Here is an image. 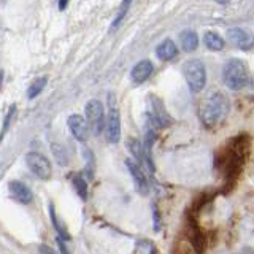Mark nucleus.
Here are the masks:
<instances>
[{"label":"nucleus","mask_w":254,"mask_h":254,"mask_svg":"<svg viewBox=\"0 0 254 254\" xmlns=\"http://www.w3.org/2000/svg\"><path fill=\"white\" fill-rule=\"evenodd\" d=\"M230 103L222 92H211L200 107V118L206 127H214L221 124L229 115Z\"/></svg>","instance_id":"nucleus-1"},{"label":"nucleus","mask_w":254,"mask_h":254,"mask_svg":"<svg viewBox=\"0 0 254 254\" xmlns=\"http://www.w3.org/2000/svg\"><path fill=\"white\" fill-rule=\"evenodd\" d=\"M224 84L232 91H240L250 84V71L246 64L240 59H230L222 68Z\"/></svg>","instance_id":"nucleus-2"},{"label":"nucleus","mask_w":254,"mask_h":254,"mask_svg":"<svg viewBox=\"0 0 254 254\" xmlns=\"http://www.w3.org/2000/svg\"><path fill=\"white\" fill-rule=\"evenodd\" d=\"M183 76H185L189 89L192 92H200L206 84V70L202 61L198 59H189L183 64Z\"/></svg>","instance_id":"nucleus-3"},{"label":"nucleus","mask_w":254,"mask_h":254,"mask_svg":"<svg viewBox=\"0 0 254 254\" xmlns=\"http://www.w3.org/2000/svg\"><path fill=\"white\" fill-rule=\"evenodd\" d=\"M105 137L108 143L116 145L121 140V115L116 107V97L113 94H108V115L105 124Z\"/></svg>","instance_id":"nucleus-4"},{"label":"nucleus","mask_w":254,"mask_h":254,"mask_svg":"<svg viewBox=\"0 0 254 254\" xmlns=\"http://www.w3.org/2000/svg\"><path fill=\"white\" fill-rule=\"evenodd\" d=\"M26 164L37 178H40L42 181L51 180L53 169H51L50 159H48L46 156L35 153V151H30V153L26 154Z\"/></svg>","instance_id":"nucleus-5"},{"label":"nucleus","mask_w":254,"mask_h":254,"mask_svg":"<svg viewBox=\"0 0 254 254\" xmlns=\"http://www.w3.org/2000/svg\"><path fill=\"white\" fill-rule=\"evenodd\" d=\"M84 113L86 119L89 123L91 130L99 135L103 129V126L107 124V118H105V111H103V105L99 100H89L84 107Z\"/></svg>","instance_id":"nucleus-6"},{"label":"nucleus","mask_w":254,"mask_h":254,"mask_svg":"<svg viewBox=\"0 0 254 254\" xmlns=\"http://www.w3.org/2000/svg\"><path fill=\"white\" fill-rule=\"evenodd\" d=\"M149 111H151V121L156 124V127H169L173 119L169 115V111L165 110V105L162 100L156 97V95H149Z\"/></svg>","instance_id":"nucleus-7"},{"label":"nucleus","mask_w":254,"mask_h":254,"mask_svg":"<svg viewBox=\"0 0 254 254\" xmlns=\"http://www.w3.org/2000/svg\"><path fill=\"white\" fill-rule=\"evenodd\" d=\"M67 124H68V129L71 132V135L81 143H86L89 140V123H87V119L83 118L81 115H71L68 116L67 119Z\"/></svg>","instance_id":"nucleus-8"},{"label":"nucleus","mask_w":254,"mask_h":254,"mask_svg":"<svg viewBox=\"0 0 254 254\" xmlns=\"http://www.w3.org/2000/svg\"><path fill=\"white\" fill-rule=\"evenodd\" d=\"M126 167L127 170H129L130 177L135 183V188L141 194V195H146L149 192V183L145 177V173L140 169V164H137L133 161V159H126Z\"/></svg>","instance_id":"nucleus-9"},{"label":"nucleus","mask_w":254,"mask_h":254,"mask_svg":"<svg viewBox=\"0 0 254 254\" xmlns=\"http://www.w3.org/2000/svg\"><path fill=\"white\" fill-rule=\"evenodd\" d=\"M8 190H10V195L13 200L21 205H29L32 200H34V194H32L30 188L18 180H11L8 183Z\"/></svg>","instance_id":"nucleus-10"},{"label":"nucleus","mask_w":254,"mask_h":254,"mask_svg":"<svg viewBox=\"0 0 254 254\" xmlns=\"http://www.w3.org/2000/svg\"><path fill=\"white\" fill-rule=\"evenodd\" d=\"M227 38L232 42L237 48H240L243 51H250L254 46V38L242 27H232L227 29Z\"/></svg>","instance_id":"nucleus-11"},{"label":"nucleus","mask_w":254,"mask_h":254,"mask_svg":"<svg viewBox=\"0 0 254 254\" xmlns=\"http://www.w3.org/2000/svg\"><path fill=\"white\" fill-rule=\"evenodd\" d=\"M153 70H154V65H153V62L151 61H140L137 62L133 65L132 71H130V76L133 79V83H145L146 79L151 76V73H153Z\"/></svg>","instance_id":"nucleus-12"},{"label":"nucleus","mask_w":254,"mask_h":254,"mask_svg":"<svg viewBox=\"0 0 254 254\" xmlns=\"http://www.w3.org/2000/svg\"><path fill=\"white\" fill-rule=\"evenodd\" d=\"M177 54H178V48H177V45H175L173 40H170V38L162 40V42L156 46V56L164 62L175 59L177 58Z\"/></svg>","instance_id":"nucleus-13"},{"label":"nucleus","mask_w":254,"mask_h":254,"mask_svg":"<svg viewBox=\"0 0 254 254\" xmlns=\"http://www.w3.org/2000/svg\"><path fill=\"white\" fill-rule=\"evenodd\" d=\"M156 135L153 132V129H148L146 135H145V141H143V151H145V165L146 169L154 173V162H153V143H154Z\"/></svg>","instance_id":"nucleus-14"},{"label":"nucleus","mask_w":254,"mask_h":254,"mask_svg":"<svg viewBox=\"0 0 254 254\" xmlns=\"http://www.w3.org/2000/svg\"><path fill=\"white\" fill-rule=\"evenodd\" d=\"M180 43H181V48L186 53H192L197 50V46H198V37L194 30L186 29L180 34Z\"/></svg>","instance_id":"nucleus-15"},{"label":"nucleus","mask_w":254,"mask_h":254,"mask_svg":"<svg viewBox=\"0 0 254 254\" xmlns=\"http://www.w3.org/2000/svg\"><path fill=\"white\" fill-rule=\"evenodd\" d=\"M127 148H129L130 154L135 157V162L145 165V151H143V143L137 138H129L127 140Z\"/></svg>","instance_id":"nucleus-16"},{"label":"nucleus","mask_w":254,"mask_h":254,"mask_svg":"<svg viewBox=\"0 0 254 254\" xmlns=\"http://www.w3.org/2000/svg\"><path fill=\"white\" fill-rule=\"evenodd\" d=\"M203 43L211 51H221L222 48H224V40H222L216 32H205Z\"/></svg>","instance_id":"nucleus-17"},{"label":"nucleus","mask_w":254,"mask_h":254,"mask_svg":"<svg viewBox=\"0 0 254 254\" xmlns=\"http://www.w3.org/2000/svg\"><path fill=\"white\" fill-rule=\"evenodd\" d=\"M51 153H53L54 159L58 161L59 165H68L70 156L67 153V149L64 148V145H59V143H51Z\"/></svg>","instance_id":"nucleus-18"},{"label":"nucleus","mask_w":254,"mask_h":254,"mask_svg":"<svg viewBox=\"0 0 254 254\" xmlns=\"http://www.w3.org/2000/svg\"><path fill=\"white\" fill-rule=\"evenodd\" d=\"M46 83H48V78L46 76H40V78L34 79V81H32V84L29 86V89H27V97L29 99H35L37 95L45 89Z\"/></svg>","instance_id":"nucleus-19"},{"label":"nucleus","mask_w":254,"mask_h":254,"mask_svg":"<svg viewBox=\"0 0 254 254\" xmlns=\"http://www.w3.org/2000/svg\"><path fill=\"white\" fill-rule=\"evenodd\" d=\"M73 188L76 190V194L79 195L81 200L87 198V181L81 177V175H75L73 177Z\"/></svg>","instance_id":"nucleus-20"},{"label":"nucleus","mask_w":254,"mask_h":254,"mask_svg":"<svg viewBox=\"0 0 254 254\" xmlns=\"http://www.w3.org/2000/svg\"><path fill=\"white\" fill-rule=\"evenodd\" d=\"M50 218H51V221H53L54 229L58 230V234L61 235L62 240H68L70 235L67 234L65 227H62V226L59 224V221H58V216H56V210H54V205H53V203H50Z\"/></svg>","instance_id":"nucleus-21"},{"label":"nucleus","mask_w":254,"mask_h":254,"mask_svg":"<svg viewBox=\"0 0 254 254\" xmlns=\"http://www.w3.org/2000/svg\"><path fill=\"white\" fill-rule=\"evenodd\" d=\"M84 159H86V175H87V178L92 180L94 172H95V159L91 149H84Z\"/></svg>","instance_id":"nucleus-22"},{"label":"nucleus","mask_w":254,"mask_h":254,"mask_svg":"<svg viewBox=\"0 0 254 254\" xmlns=\"http://www.w3.org/2000/svg\"><path fill=\"white\" fill-rule=\"evenodd\" d=\"M130 2L132 0H124L123 2V5H121V8H119V13H118V18L113 21V29L115 27H118V24L123 21V18H124V14H126V10L129 8V5H130Z\"/></svg>","instance_id":"nucleus-23"},{"label":"nucleus","mask_w":254,"mask_h":254,"mask_svg":"<svg viewBox=\"0 0 254 254\" xmlns=\"http://www.w3.org/2000/svg\"><path fill=\"white\" fill-rule=\"evenodd\" d=\"M14 113H16V105H13L10 110H8V113H6V116H5L3 127H2V138L5 137V133H6V130H8V126H10V121H11V118L14 116Z\"/></svg>","instance_id":"nucleus-24"},{"label":"nucleus","mask_w":254,"mask_h":254,"mask_svg":"<svg viewBox=\"0 0 254 254\" xmlns=\"http://www.w3.org/2000/svg\"><path fill=\"white\" fill-rule=\"evenodd\" d=\"M38 253L40 254H58L54 250H51L50 246H46V245H40L38 246Z\"/></svg>","instance_id":"nucleus-25"},{"label":"nucleus","mask_w":254,"mask_h":254,"mask_svg":"<svg viewBox=\"0 0 254 254\" xmlns=\"http://www.w3.org/2000/svg\"><path fill=\"white\" fill-rule=\"evenodd\" d=\"M67 8V0H59V10H65Z\"/></svg>","instance_id":"nucleus-26"}]
</instances>
